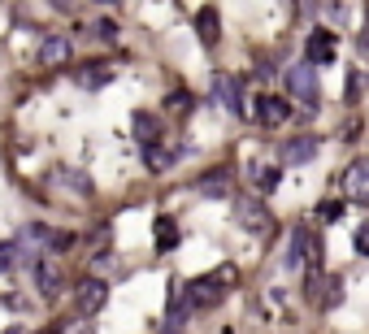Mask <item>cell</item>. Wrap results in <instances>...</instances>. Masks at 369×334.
<instances>
[{"instance_id": "cell-1", "label": "cell", "mask_w": 369, "mask_h": 334, "mask_svg": "<svg viewBox=\"0 0 369 334\" xmlns=\"http://www.w3.org/2000/svg\"><path fill=\"white\" fill-rule=\"evenodd\" d=\"M231 283H235V269H231V265H222V269H218V278H213V273L191 278V283L183 287V295H187V304H191V308H218Z\"/></svg>"}, {"instance_id": "cell-2", "label": "cell", "mask_w": 369, "mask_h": 334, "mask_svg": "<svg viewBox=\"0 0 369 334\" xmlns=\"http://www.w3.org/2000/svg\"><path fill=\"white\" fill-rule=\"evenodd\" d=\"M304 291H308V300L318 304L322 313H335V308L343 304V278L322 273L318 265H308V283H304Z\"/></svg>"}, {"instance_id": "cell-3", "label": "cell", "mask_w": 369, "mask_h": 334, "mask_svg": "<svg viewBox=\"0 0 369 334\" xmlns=\"http://www.w3.org/2000/svg\"><path fill=\"white\" fill-rule=\"evenodd\" d=\"M283 79H287V91H291L300 104H318V100H322V87H318V70H313V61H295Z\"/></svg>"}, {"instance_id": "cell-4", "label": "cell", "mask_w": 369, "mask_h": 334, "mask_svg": "<svg viewBox=\"0 0 369 334\" xmlns=\"http://www.w3.org/2000/svg\"><path fill=\"white\" fill-rule=\"evenodd\" d=\"M235 217H239V226H248L256 239H270V235H274V217L261 208L256 196H239V200H235Z\"/></svg>"}, {"instance_id": "cell-5", "label": "cell", "mask_w": 369, "mask_h": 334, "mask_svg": "<svg viewBox=\"0 0 369 334\" xmlns=\"http://www.w3.org/2000/svg\"><path fill=\"white\" fill-rule=\"evenodd\" d=\"M104 304H109V283H100V278H83L74 287V313L79 317H96Z\"/></svg>"}, {"instance_id": "cell-6", "label": "cell", "mask_w": 369, "mask_h": 334, "mask_svg": "<svg viewBox=\"0 0 369 334\" xmlns=\"http://www.w3.org/2000/svg\"><path fill=\"white\" fill-rule=\"evenodd\" d=\"M287 118H291V104H287V96H278V91H266L256 100V122L266 126V131H278V126H287Z\"/></svg>"}, {"instance_id": "cell-7", "label": "cell", "mask_w": 369, "mask_h": 334, "mask_svg": "<svg viewBox=\"0 0 369 334\" xmlns=\"http://www.w3.org/2000/svg\"><path fill=\"white\" fill-rule=\"evenodd\" d=\"M343 196L352 204H369V156L352 161L348 170H343Z\"/></svg>"}, {"instance_id": "cell-8", "label": "cell", "mask_w": 369, "mask_h": 334, "mask_svg": "<svg viewBox=\"0 0 369 334\" xmlns=\"http://www.w3.org/2000/svg\"><path fill=\"white\" fill-rule=\"evenodd\" d=\"M31 265H35V287H39L44 295H57V291L66 287V269H61L57 260H48V256H35Z\"/></svg>"}, {"instance_id": "cell-9", "label": "cell", "mask_w": 369, "mask_h": 334, "mask_svg": "<svg viewBox=\"0 0 369 334\" xmlns=\"http://www.w3.org/2000/svg\"><path fill=\"white\" fill-rule=\"evenodd\" d=\"M196 187H200V196H208V200H226V196H235V170H231V165H222V170H208Z\"/></svg>"}, {"instance_id": "cell-10", "label": "cell", "mask_w": 369, "mask_h": 334, "mask_svg": "<svg viewBox=\"0 0 369 334\" xmlns=\"http://www.w3.org/2000/svg\"><path fill=\"white\" fill-rule=\"evenodd\" d=\"M304 57H308L313 66H330V61H335V31H326V26L313 31L308 44H304Z\"/></svg>"}, {"instance_id": "cell-11", "label": "cell", "mask_w": 369, "mask_h": 334, "mask_svg": "<svg viewBox=\"0 0 369 334\" xmlns=\"http://www.w3.org/2000/svg\"><path fill=\"white\" fill-rule=\"evenodd\" d=\"M74 83H79L83 91H100V87H109V83H113V66H109V61L79 66V70H74Z\"/></svg>"}, {"instance_id": "cell-12", "label": "cell", "mask_w": 369, "mask_h": 334, "mask_svg": "<svg viewBox=\"0 0 369 334\" xmlns=\"http://www.w3.org/2000/svg\"><path fill=\"white\" fill-rule=\"evenodd\" d=\"M213 91H218V100L231 108L235 118H243V113H248V108H243V96H239L243 87H239V79H235V74H213Z\"/></svg>"}, {"instance_id": "cell-13", "label": "cell", "mask_w": 369, "mask_h": 334, "mask_svg": "<svg viewBox=\"0 0 369 334\" xmlns=\"http://www.w3.org/2000/svg\"><path fill=\"white\" fill-rule=\"evenodd\" d=\"M308 161H318V139L313 135H295L283 143V165H308Z\"/></svg>"}, {"instance_id": "cell-14", "label": "cell", "mask_w": 369, "mask_h": 334, "mask_svg": "<svg viewBox=\"0 0 369 334\" xmlns=\"http://www.w3.org/2000/svg\"><path fill=\"white\" fill-rule=\"evenodd\" d=\"M196 35H200V44H204V48H213V44L222 39V18H218V9H213V5H204V9L196 14Z\"/></svg>"}, {"instance_id": "cell-15", "label": "cell", "mask_w": 369, "mask_h": 334, "mask_svg": "<svg viewBox=\"0 0 369 334\" xmlns=\"http://www.w3.org/2000/svg\"><path fill=\"white\" fill-rule=\"evenodd\" d=\"M161 135H166V126H161V118H156V113H135V139L143 148H156V143H161Z\"/></svg>"}, {"instance_id": "cell-16", "label": "cell", "mask_w": 369, "mask_h": 334, "mask_svg": "<svg viewBox=\"0 0 369 334\" xmlns=\"http://www.w3.org/2000/svg\"><path fill=\"white\" fill-rule=\"evenodd\" d=\"M308 239H313V231H304V226L291 231V243H287V269H308Z\"/></svg>"}, {"instance_id": "cell-17", "label": "cell", "mask_w": 369, "mask_h": 334, "mask_svg": "<svg viewBox=\"0 0 369 334\" xmlns=\"http://www.w3.org/2000/svg\"><path fill=\"white\" fill-rule=\"evenodd\" d=\"M66 57H70V39H66V35H44L39 61H44V66H66Z\"/></svg>"}, {"instance_id": "cell-18", "label": "cell", "mask_w": 369, "mask_h": 334, "mask_svg": "<svg viewBox=\"0 0 369 334\" xmlns=\"http://www.w3.org/2000/svg\"><path fill=\"white\" fill-rule=\"evenodd\" d=\"M26 260H35L18 239L14 243H0V273H9V269H18V265H26Z\"/></svg>"}, {"instance_id": "cell-19", "label": "cell", "mask_w": 369, "mask_h": 334, "mask_svg": "<svg viewBox=\"0 0 369 334\" xmlns=\"http://www.w3.org/2000/svg\"><path fill=\"white\" fill-rule=\"evenodd\" d=\"M48 235H52V226H26V231H22V239H18V243H22V248H26V252H31V256H35V248H39V252H44V248H48Z\"/></svg>"}, {"instance_id": "cell-20", "label": "cell", "mask_w": 369, "mask_h": 334, "mask_svg": "<svg viewBox=\"0 0 369 334\" xmlns=\"http://www.w3.org/2000/svg\"><path fill=\"white\" fill-rule=\"evenodd\" d=\"M248 174H252V183L261 191H274L278 187V170H270V165H248Z\"/></svg>"}, {"instance_id": "cell-21", "label": "cell", "mask_w": 369, "mask_h": 334, "mask_svg": "<svg viewBox=\"0 0 369 334\" xmlns=\"http://www.w3.org/2000/svg\"><path fill=\"white\" fill-rule=\"evenodd\" d=\"M178 243V231H174V221L170 217H156V248H161V252H170Z\"/></svg>"}, {"instance_id": "cell-22", "label": "cell", "mask_w": 369, "mask_h": 334, "mask_svg": "<svg viewBox=\"0 0 369 334\" xmlns=\"http://www.w3.org/2000/svg\"><path fill=\"white\" fill-rule=\"evenodd\" d=\"M170 165H174V152H166L161 143H156V148H148V170H152V174H166Z\"/></svg>"}, {"instance_id": "cell-23", "label": "cell", "mask_w": 369, "mask_h": 334, "mask_svg": "<svg viewBox=\"0 0 369 334\" xmlns=\"http://www.w3.org/2000/svg\"><path fill=\"white\" fill-rule=\"evenodd\" d=\"M187 313H191L187 295H174V300H170V313H166V330H174V325H178V321H183Z\"/></svg>"}, {"instance_id": "cell-24", "label": "cell", "mask_w": 369, "mask_h": 334, "mask_svg": "<svg viewBox=\"0 0 369 334\" xmlns=\"http://www.w3.org/2000/svg\"><path fill=\"white\" fill-rule=\"evenodd\" d=\"M74 243H79V235H70V231H52V235H48V248H52V252H70Z\"/></svg>"}, {"instance_id": "cell-25", "label": "cell", "mask_w": 369, "mask_h": 334, "mask_svg": "<svg viewBox=\"0 0 369 334\" xmlns=\"http://www.w3.org/2000/svg\"><path fill=\"white\" fill-rule=\"evenodd\" d=\"M191 104H196V100H191V96H187V91H183V87H178V91H170V96H166V108H174V113H187V108H191Z\"/></svg>"}, {"instance_id": "cell-26", "label": "cell", "mask_w": 369, "mask_h": 334, "mask_svg": "<svg viewBox=\"0 0 369 334\" xmlns=\"http://www.w3.org/2000/svg\"><path fill=\"white\" fill-rule=\"evenodd\" d=\"M57 334H96V325H91V317H79V321H66Z\"/></svg>"}, {"instance_id": "cell-27", "label": "cell", "mask_w": 369, "mask_h": 334, "mask_svg": "<svg viewBox=\"0 0 369 334\" xmlns=\"http://www.w3.org/2000/svg\"><path fill=\"white\" fill-rule=\"evenodd\" d=\"M343 100H348V104H356V100H360V74H356V70L348 74V91H343Z\"/></svg>"}, {"instance_id": "cell-28", "label": "cell", "mask_w": 369, "mask_h": 334, "mask_svg": "<svg viewBox=\"0 0 369 334\" xmlns=\"http://www.w3.org/2000/svg\"><path fill=\"white\" fill-rule=\"evenodd\" d=\"M96 35H100V39H118V22L100 18V22H96Z\"/></svg>"}, {"instance_id": "cell-29", "label": "cell", "mask_w": 369, "mask_h": 334, "mask_svg": "<svg viewBox=\"0 0 369 334\" xmlns=\"http://www.w3.org/2000/svg\"><path fill=\"white\" fill-rule=\"evenodd\" d=\"M318 213H322V221H339V213H343V204H335V200H330V204H322Z\"/></svg>"}, {"instance_id": "cell-30", "label": "cell", "mask_w": 369, "mask_h": 334, "mask_svg": "<svg viewBox=\"0 0 369 334\" xmlns=\"http://www.w3.org/2000/svg\"><path fill=\"white\" fill-rule=\"evenodd\" d=\"M356 252H360V256H369V226H360V231H356Z\"/></svg>"}, {"instance_id": "cell-31", "label": "cell", "mask_w": 369, "mask_h": 334, "mask_svg": "<svg viewBox=\"0 0 369 334\" xmlns=\"http://www.w3.org/2000/svg\"><path fill=\"white\" fill-rule=\"evenodd\" d=\"M96 5H118V0H96Z\"/></svg>"}, {"instance_id": "cell-32", "label": "cell", "mask_w": 369, "mask_h": 334, "mask_svg": "<svg viewBox=\"0 0 369 334\" xmlns=\"http://www.w3.org/2000/svg\"><path fill=\"white\" fill-rule=\"evenodd\" d=\"M5 334H22V330H5Z\"/></svg>"}, {"instance_id": "cell-33", "label": "cell", "mask_w": 369, "mask_h": 334, "mask_svg": "<svg viewBox=\"0 0 369 334\" xmlns=\"http://www.w3.org/2000/svg\"><path fill=\"white\" fill-rule=\"evenodd\" d=\"M287 5H295V0H287Z\"/></svg>"}]
</instances>
